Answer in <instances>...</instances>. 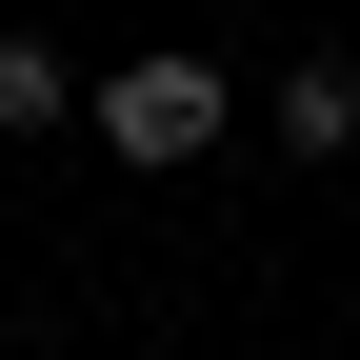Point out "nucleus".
<instances>
[{
	"mask_svg": "<svg viewBox=\"0 0 360 360\" xmlns=\"http://www.w3.org/2000/svg\"><path fill=\"white\" fill-rule=\"evenodd\" d=\"M40 120H80V80L40 60V40H0V141H40Z\"/></svg>",
	"mask_w": 360,
	"mask_h": 360,
	"instance_id": "3",
	"label": "nucleus"
},
{
	"mask_svg": "<svg viewBox=\"0 0 360 360\" xmlns=\"http://www.w3.org/2000/svg\"><path fill=\"white\" fill-rule=\"evenodd\" d=\"M80 120H101L120 160H200L220 141V80L200 60H120V80H80Z\"/></svg>",
	"mask_w": 360,
	"mask_h": 360,
	"instance_id": "1",
	"label": "nucleus"
},
{
	"mask_svg": "<svg viewBox=\"0 0 360 360\" xmlns=\"http://www.w3.org/2000/svg\"><path fill=\"white\" fill-rule=\"evenodd\" d=\"M281 141H300V160L360 141V60H300V80H281Z\"/></svg>",
	"mask_w": 360,
	"mask_h": 360,
	"instance_id": "2",
	"label": "nucleus"
}]
</instances>
